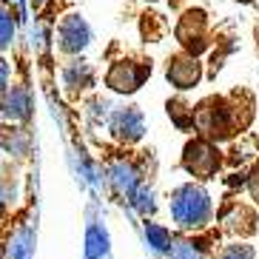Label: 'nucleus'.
<instances>
[{"instance_id":"11","label":"nucleus","mask_w":259,"mask_h":259,"mask_svg":"<svg viewBox=\"0 0 259 259\" xmlns=\"http://www.w3.org/2000/svg\"><path fill=\"white\" fill-rule=\"evenodd\" d=\"M253 253H251V248H239V245H236V248H228V251L222 253V259H251Z\"/></svg>"},{"instance_id":"12","label":"nucleus","mask_w":259,"mask_h":259,"mask_svg":"<svg viewBox=\"0 0 259 259\" xmlns=\"http://www.w3.org/2000/svg\"><path fill=\"white\" fill-rule=\"evenodd\" d=\"M134 202H137L140 211H151V205H154V202H151V191H140Z\"/></svg>"},{"instance_id":"13","label":"nucleus","mask_w":259,"mask_h":259,"mask_svg":"<svg viewBox=\"0 0 259 259\" xmlns=\"http://www.w3.org/2000/svg\"><path fill=\"white\" fill-rule=\"evenodd\" d=\"M174 259H197V253H194V248H188V245H180L174 251Z\"/></svg>"},{"instance_id":"4","label":"nucleus","mask_w":259,"mask_h":259,"mask_svg":"<svg viewBox=\"0 0 259 259\" xmlns=\"http://www.w3.org/2000/svg\"><path fill=\"white\" fill-rule=\"evenodd\" d=\"M177 37L183 40V46H188L191 52L197 54L199 49L205 46V15L202 12H194V15H188L180 23V29H177Z\"/></svg>"},{"instance_id":"9","label":"nucleus","mask_w":259,"mask_h":259,"mask_svg":"<svg viewBox=\"0 0 259 259\" xmlns=\"http://www.w3.org/2000/svg\"><path fill=\"white\" fill-rule=\"evenodd\" d=\"M145 234L151 236V242H154V248H157V251H165L168 245H171V236H168V231H162L160 225H151V222H148Z\"/></svg>"},{"instance_id":"10","label":"nucleus","mask_w":259,"mask_h":259,"mask_svg":"<svg viewBox=\"0 0 259 259\" xmlns=\"http://www.w3.org/2000/svg\"><path fill=\"white\" fill-rule=\"evenodd\" d=\"M131 177H134V174H131L125 165H117V168H114V183L120 185L122 191H128V194L134 191V180H131Z\"/></svg>"},{"instance_id":"1","label":"nucleus","mask_w":259,"mask_h":259,"mask_svg":"<svg viewBox=\"0 0 259 259\" xmlns=\"http://www.w3.org/2000/svg\"><path fill=\"white\" fill-rule=\"evenodd\" d=\"M171 208H174V217L180 225H202V220L208 217V197L194 185H185L177 191Z\"/></svg>"},{"instance_id":"14","label":"nucleus","mask_w":259,"mask_h":259,"mask_svg":"<svg viewBox=\"0 0 259 259\" xmlns=\"http://www.w3.org/2000/svg\"><path fill=\"white\" fill-rule=\"evenodd\" d=\"M9 40H12V23L9 17H3V46H9Z\"/></svg>"},{"instance_id":"5","label":"nucleus","mask_w":259,"mask_h":259,"mask_svg":"<svg viewBox=\"0 0 259 259\" xmlns=\"http://www.w3.org/2000/svg\"><path fill=\"white\" fill-rule=\"evenodd\" d=\"M168 80L177 89H191L199 80V63L194 57H174L168 66Z\"/></svg>"},{"instance_id":"2","label":"nucleus","mask_w":259,"mask_h":259,"mask_svg":"<svg viewBox=\"0 0 259 259\" xmlns=\"http://www.w3.org/2000/svg\"><path fill=\"white\" fill-rule=\"evenodd\" d=\"M220 165V151L208 145L205 140H197L185 148V168L197 177H211Z\"/></svg>"},{"instance_id":"7","label":"nucleus","mask_w":259,"mask_h":259,"mask_svg":"<svg viewBox=\"0 0 259 259\" xmlns=\"http://www.w3.org/2000/svg\"><path fill=\"white\" fill-rule=\"evenodd\" d=\"M114 131H120V134L128 131V140L140 137V134H143V117H140V111H134V108L120 111V114L114 117Z\"/></svg>"},{"instance_id":"8","label":"nucleus","mask_w":259,"mask_h":259,"mask_svg":"<svg viewBox=\"0 0 259 259\" xmlns=\"http://www.w3.org/2000/svg\"><path fill=\"white\" fill-rule=\"evenodd\" d=\"M106 253V234L100 228H92L89 231V248H85V256L89 259H100Z\"/></svg>"},{"instance_id":"6","label":"nucleus","mask_w":259,"mask_h":259,"mask_svg":"<svg viewBox=\"0 0 259 259\" xmlns=\"http://www.w3.org/2000/svg\"><path fill=\"white\" fill-rule=\"evenodd\" d=\"M60 40L66 49H83L85 40H89V29H85V23L80 17H69L60 26Z\"/></svg>"},{"instance_id":"3","label":"nucleus","mask_w":259,"mask_h":259,"mask_svg":"<svg viewBox=\"0 0 259 259\" xmlns=\"http://www.w3.org/2000/svg\"><path fill=\"white\" fill-rule=\"evenodd\" d=\"M148 74L145 66H134V63H117L114 69L108 71V85L117 89V92H134L143 77Z\"/></svg>"}]
</instances>
